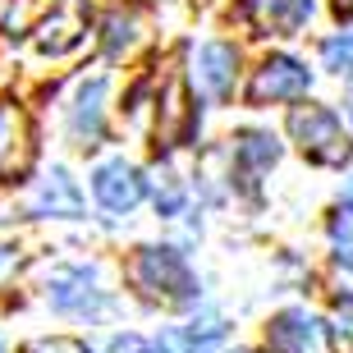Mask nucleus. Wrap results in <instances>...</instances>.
<instances>
[{
	"mask_svg": "<svg viewBox=\"0 0 353 353\" xmlns=\"http://www.w3.org/2000/svg\"><path fill=\"white\" fill-rule=\"evenodd\" d=\"M289 133H294V143L303 147V157L316 161V165H344L353 157V143L344 138L340 119L330 115L326 105H294L289 110Z\"/></svg>",
	"mask_w": 353,
	"mask_h": 353,
	"instance_id": "nucleus-1",
	"label": "nucleus"
},
{
	"mask_svg": "<svg viewBox=\"0 0 353 353\" xmlns=\"http://www.w3.org/2000/svg\"><path fill=\"white\" fill-rule=\"evenodd\" d=\"M133 280L147 299H165V303H188L197 294L193 275H188V266L174 248H143L133 257Z\"/></svg>",
	"mask_w": 353,
	"mask_h": 353,
	"instance_id": "nucleus-2",
	"label": "nucleus"
},
{
	"mask_svg": "<svg viewBox=\"0 0 353 353\" xmlns=\"http://www.w3.org/2000/svg\"><path fill=\"white\" fill-rule=\"evenodd\" d=\"M32 152H37V143H32L28 110L10 97H0V183L23 179L28 165H32Z\"/></svg>",
	"mask_w": 353,
	"mask_h": 353,
	"instance_id": "nucleus-3",
	"label": "nucleus"
},
{
	"mask_svg": "<svg viewBox=\"0 0 353 353\" xmlns=\"http://www.w3.org/2000/svg\"><path fill=\"white\" fill-rule=\"evenodd\" d=\"M307 69L294 60V55H266L262 65L252 69L248 83V101L266 105V101H289V97H303L307 92Z\"/></svg>",
	"mask_w": 353,
	"mask_h": 353,
	"instance_id": "nucleus-4",
	"label": "nucleus"
},
{
	"mask_svg": "<svg viewBox=\"0 0 353 353\" xmlns=\"http://www.w3.org/2000/svg\"><path fill=\"white\" fill-rule=\"evenodd\" d=\"M88 19H92L88 0H55V10L46 14V23L37 28V46L46 55L74 51L83 41V32H88Z\"/></svg>",
	"mask_w": 353,
	"mask_h": 353,
	"instance_id": "nucleus-5",
	"label": "nucleus"
},
{
	"mask_svg": "<svg viewBox=\"0 0 353 353\" xmlns=\"http://www.w3.org/2000/svg\"><path fill=\"white\" fill-rule=\"evenodd\" d=\"M193 124H197V115H193L188 83H183V74H170V83H165V92H161V119H157V138H161V147H179V143H188Z\"/></svg>",
	"mask_w": 353,
	"mask_h": 353,
	"instance_id": "nucleus-6",
	"label": "nucleus"
},
{
	"mask_svg": "<svg viewBox=\"0 0 353 353\" xmlns=\"http://www.w3.org/2000/svg\"><path fill=\"white\" fill-rule=\"evenodd\" d=\"M92 188H97V202L105 211H133L138 197H143V179H138V170L129 161H105L97 170V179H92Z\"/></svg>",
	"mask_w": 353,
	"mask_h": 353,
	"instance_id": "nucleus-7",
	"label": "nucleus"
},
{
	"mask_svg": "<svg viewBox=\"0 0 353 353\" xmlns=\"http://www.w3.org/2000/svg\"><path fill=\"white\" fill-rule=\"evenodd\" d=\"M234 69H239V51L230 41H207L197 55V79L207 88L211 101H230L234 97Z\"/></svg>",
	"mask_w": 353,
	"mask_h": 353,
	"instance_id": "nucleus-8",
	"label": "nucleus"
},
{
	"mask_svg": "<svg viewBox=\"0 0 353 353\" xmlns=\"http://www.w3.org/2000/svg\"><path fill=\"white\" fill-rule=\"evenodd\" d=\"M243 14L262 32H299L312 14V0H243Z\"/></svg>",
	"mask_w": 353,
	"mask_h": 353,
	"instance_id": "nucleus-9",
	"label": "nucleus"
},
{
	"mask_svg": "<svg viewBox=\"0 0 353 353\" xmlns=\"http://www.w3.org/2000/svg\"><path fill=\"white\" fill-rule=\"evenodd\" d=\"M275 161H280V143H275L271 133H239L234 170H239V179L248 183V188H257V174H266Z\"/></svg>",
	"mask_w": 353,
	"mask_h": 353,
	"instance_id": "nucleus-10",
	"label": "nucleus"
},
{
	"mask_svg": "<svg viewBox=\"0 0 353 353\" xmlns=\"http://www.w3.org/2000/svg\"><path fill=\"white\" fill-rule=\"evenodd\" d=\"M266 340H271L275 353H307L316 340V321L307 312H280L266 326Z\"/></svg>",
	"mask_w": 353,
	"mask_h": 353,
	"instance_id": "nucleus-11",
	"label": "nucleus"
},
{
	"mask_svg": "<svg viewBox=\"0 0 353 353\" xmlns=\"http://www.w3.org/2000/svg\"><path fill=\"white\" fill-rule=\"evenodd\" d=\"M32 211H51V216H79L83 211V197L79 188H74V179H69L65 170H51V179L37 188V197H32Z\"/></svg>",
	"mask_w": 353,
	"mask_h": 353,
	"instance_id": "nucleus-12",
	"label": "nucleus"
},
{
	"mask_svg": "<svg viewBox=\"0 0 353 353\" xmlns=\"http://www.w3.org/2000/svg\"><path fill=\"white\" fill-rule=\"evenodd\" d=\"M51 303L65 307V312H92L97 307V289H92V275L88 271H65L51 280Z\"/></svg>",
	"mask_w": 353,
	"mask_h": 353,
	"instance_id": "nucleus-13",
	"label": "nucleus"
},
{
	"mask_svg": "<svg viewBox=\"0 0 353 353\" xmlns=\"http://www.w3.org/2000/svg\"><path fill=\"white\" fill-rule=\"evenodd\" d=\"M101 97H105V83H88L79 92V105H74V133H79L88 147L101 143Z\"/></svg>",
	"mask_w": 353,
	"mask_h": 353,
	"instance_id": "nucleus-14",
	"label": "nucleus"
},
{
	"mask_svg": "<svg viewBox=\"0 0 353 353\" xmlns=\"http://www.w3.org/2000/svg\"><path fill=\"white\" fill-rule=\"evenodd\" d=\"M138 32H143V10H138V5L115 10L110 19H105V51H110V55L129 51L133 41H138Z\"/></svg>",
	"mask_w": 353,
	"mask_h": 353,
	"instance_id": "nucleus-15",
	"label": "nucleus"
},
{
	"mask_svg": "<svg viewBox=\"0 0 353 353\" xmlns=\"http://www.w3.org/2000/svg\"><path fill=\"white\" fill-rule=\"evenodd\" d=\"M55 10V0H14L10 19H5V32L10 37H23L28 28H41L46 23V14Z\"/></svg>",
	"mask_w": 353,
	"mask_h": 353,
	"instance_id": "nucleus-16",
	"label": "nucleus"
},
{
	"mask_svg": "<svg viewBox=\"0 0 353 353\" xmlns=\"http://www.w3.org/2000/svg\"><path fill=\"white\" fill-rule=\"evenodd\" d=\"M221 340H225V321H221V316H207V321H197V326H188L179 335L183 353H207V349H216Z\"/></svg>",
	"mask_w": 353,
	"mask_h": 353,
	"instance_id": "nucleus-17",
	"label": "nucleus"
},
{
	"mask_svg": "<svg viewBox=\"0 0 353 353\" xmlns=\"http://www.w3.org/2000/svg\"><path fill=\"white\" fill-rule=\"evenodd\" d=\"M330 239H335V257L344 266H353V202L330 216Z\"/></svg>",
	"mask_w": 353,
	"mask_h": 353,
	"instance_id": "nucleus-18",
	"label": "nucleus"
},
{
	"mask_svg": "<svg viewBox=\"0 0 353 353\" xmlns=\"http://www.w3.org/2000/svg\"><path fill=\"white\" fill-rule=\"evenodd\" d=\"M321 60H326V69H335L340 79H353V32L330 37L326 46H321Z\"/></svg>",
	"mask_w": 353,
	"mask_h": 353,
	"instance_id": "nucleus-19",
	"label": "nucleus"
},
{
	"mask_svg": "<svg viewBox=\"0 0 353 353\" xmlns=\"http://www.w3.org/2000/svg\"><path fill=\"white\" fill-rule=\"evenodd\" d=\"M326 335H330V349H335V353H353V303L330 316Z\"/></svg>",
	"mask_w": 353,
	"mask_h": 353,
	"instance_id": "nucleus-20",
	"label": "nucleus"
},
{
	"mask_svg": "<svg viewBox=\"0 0 353 353\" xmlns=\"http://www.w3.org/2000/svg\"><path fill=\"white\" fill-rule=\"evenodd\" d=\"M183 207V188L174 183V174H161L157 179V211L161 216H174Z\"/></svg>",
	"mask_w": 353,
	"mask_h": 353,
	"instance_id": "nucleus-21",
	"label": "nucleus"
},
{
	"mask_svg": "<svg viewBox=\"0 0 353 353\" xmlns=\"http://www.w3.org/2000/svg\"><path fill=\"white\" fill-rule=\"evenodd\" d=\"M110 353H170V349L157 344V340H143V335H119V340L110 344Z\"/></svg>",
	"mask_w": 353,
	"mask_h": 353,
	"instance_id": "nucleus-22",
	"label": "nucleus"
},
{
	"mask_svg": "<svg viewBox=\"0 0 353 353\" xmlns=\"http://www.w3.org/2000/svg\"><path fill=\"white\" fill-rule=\"evenodd\" d=\"M28 353H88V344L79 340H65V335H55V340H37Z\"/></svg>",
	"mask_w": 353,
	"mask_h": 353,
	"instance_id": "nucleus-23",
	"label": "nucleus"
},
{
	"mask_svg": "<svg viewBox=\"0 0 353 353\" xmlns=\"http://www.w3.org/2000/svg\"><path fill=\"white\" fill-rule=\"evenodd\" d=\"M335 14H340V19H353V0H335Z\"/></svg>",
	"mask_w": 353,
	"mask_h": 353,
	"instance_id": "nucleus-24",
	"label": "nucleus"
},
{
	"mask_svg": "<svg viewBox=\"0 0 353 353\" xmlns=\"http://www.w3.org/2000/svg\"><path fill=\"white\" fill-rule=\"evenodd\" d=\"M349 115H353V97H349Z\"/></svg>",
	"mask_w": 353,
	"mask_h": 353,
	"instance_id": "nucleus-25",
	"label": "nucleus"
}]
</instances>
